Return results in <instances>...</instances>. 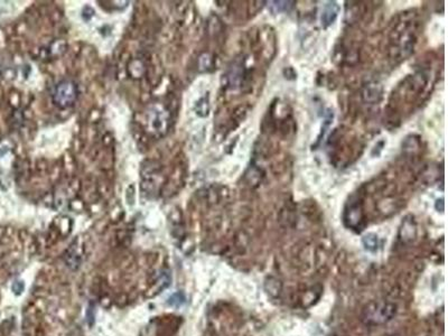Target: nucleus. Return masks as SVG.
Wrapping results in <instances>:
<instances>
[{
  "label": "nucleus",
  "mask_w": 448,
  "mask_h": 336,
  "mask_svg": "<svg viewBox=\"0 0 448 336\" xmlns=\"http://www.w3.org/2000/svg\"><path fill=\"white\" fill-rule=\"evenodd\" d=\"M271 9L275 14H279L282 11H289L292 6H294V1H271Z\"/></svg>",
  "instance_id": "423d86ee"
},
{
  "label": "nucleus",
  "mask_w": 448,
  "mask_h": 336,
  "mask_svg": "<svg viewBox=\"0 0 448 336\" xmlns=\"http://www.w3.org/2000/svg\"><path fill=\"white\" fill-rule=\"evenodd\" d=\"M184 301H185V297L182 292H177V294L173 295L169 298V304L173 306H180L182 304H184Z\"/></svg>",
  "instance_id": "6e6552de"
},
{
  "label": "nucleus",
  "mask_w": 448,
  "mask_h": 336,
  "mask_svg": "<svg viewBox=\"0 0 448 336\" xmlns=\"http://www.w3.org/2000/svg\"><path fill=\"white\" fill-rule=\"evenodd\" d=\"M339 14V6L337 5V2L335 1H329L323 8L322 11V16H321V21H322V26L324 28L330 27L331 25H333L335 23L336 18Z\"/></svg>",
  "instance_id": "20e7f679"
},
{
  "label": "nucleus",
  "mask_w": 448,
  "mask_h": 336,
  "mask_svg": "<svg viewBox=\"0 0 448 336\" xmlns=\"http://www.w3.org/2000/svg\"><path fill=\"white\" fill-rule=\"evenodd\" d=\"M395 306L392 304L383 303H371L364 308L362 320L365 324L369 325H381L389 322L395 314Z\"/></svg>",
  "instance_id": "f257e3e1"
},
{
  "label": "nucleus",
  "mask_w": 448,
  "mask_h": 336,
  "mask_svg": "<svg viewBox=\"0 0 448 336\" xmlns=\"http://www.w3.org/2000/svg\"><path fill=\"white\" fill-rule=\"evenodd\" d=\"M363 244L369 251H376L378 249V235L374 233H369L363 238Z\"/></svg>",
  "instance_id": "0eeeda50"
},
{
  "label": "nucleus",
  "mask_w": 448,
  "mask_h": 336,
  "mask_svg": "<svg viewBox=\"0 0 448 336\" xmlns=\"http://www.w3.org/2000/svg\"><path fill=\"white\" fill-rule=\"evenodd\" d=\"M77 85L71 80L59 82L53 92V101L59 108L71 107L77 99Z\"/></svg>",
  "instance_id": "f03ea898"
},
{
  "label": "nucleus",
  "mask_w": 448,
  "mask_h": 336,
  "mask_svg": "<svg viewBox=\"0 0 448 336\" xmlns=\"http://www.w3.org/2000/svg\"><path fill=\"white\" fill-rule=\"evenodd\" d=\"M344 222L353 230L361 231L363 227V212L357 203H350L344 212Z\"/></svg>",
  "instance_id": "7ed1b4c3"
},
{
  "label": "nucleus",
  "mask_w": 448,
  "mask_h": 336,
  "mask_svg": "<svg viewBox=\"0 0 448 336\" xmlns=\"http://www.w3.org/2000/svg\"><path fill=\"white\" fill-rule=\"evenodd\" d=\"M23 289H24V285L21 281H16L14 285H12V290H14V292H16V294H19V292H21V290Z\"/></svg>",
  "instance_id": "1a4fd4ad"
},
{
  "label": "nucleus",
  "mask_w": 448,
  "mask_h": 336,
  "mask_svg": "<svg viewBox=\"0 0 448 336\" xmlns=\"http://www.w3.org/2000/svg\"><path fill=\"white\" fill-rule=\"evenodd\" d=\"M243 75H244L243 64L238 63V64H234V65L231 67L227 79H229V84L231 85L232 89L240 87L241 83H242Z\"/></svg>",
  "instance_id": "39448f33"
}]
</instances>
